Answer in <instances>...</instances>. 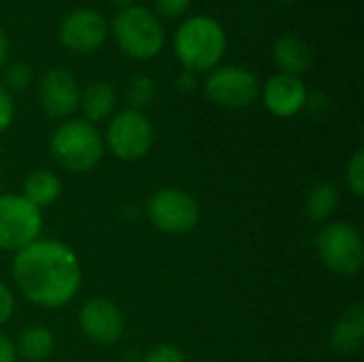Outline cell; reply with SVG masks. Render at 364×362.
I'll list each match as a JSON object with an SVG mask.
<instances>
[{
  "instance_id": "obj_1",
  "label": "cell",
  "mask_w": 364,
  "mask_h": 362,
  "mask_svg": "<svg viewBox=\"0 0 364 362\" xmlns=\"http://www.w3.org/2000/svg\"><path fill=\"white\" fill-rule=\"evenodd\" d=\"M11 273L17 290L36 307L62 309L81 290L83 269L70 245L36 239L13 256Z\"/></svg>"
},
{
  "instance_id": "obj_2",
  "label": "cell",
  "mask_w": 364,
  "mask_h": 362,
  "mask_svg": "<svg viewBox=\"0 0 364 362\" xmlns=\"http://www.w3.org/2000/svg\"><path fill=\"white\" fill-rule=\"evenodd\" d=\"M175 55L186 70H213L226 53V32L222 23L207 15L186 19L175 32Z\"/></svg>"
},
{
  "instance_id": "obj_3",
  "label": "cell",
  "mask_w": 364,
  "mask_h": 362,
  "mask_svg": "<svg viewBox=\"0 0 364 362\" xmlns=\"http://www.w3.org/2000/svg\"><path fill=\"white\" fill-rule=\"evenodd\" d=\"M49 154L62 171L83 175L102 160L105 141L94 124L85 119H66L53 130Z\"/></svg>"
},
{
  "instance_id": "obj_4",
  "label": "cell",
  "mask_w": 364,
  "mask_h": 362,
  "mask_svg": "<svg viewBox=\"0 0 364 362\" xmlns=\"http://www.w3.org/2000/svg\"><path fill=\"white\" fill-rule=\"evenodd\" d=\"M113 36L119 49L134 60H151L164 47V30L158 15L136 4L115 15Z\"/></svg>"
},
{
  "instance_id": "obj_5",
  "label": "cell",
  "mask_w": 364,
  "mask_h": 362,
  "mask_svg": "<svg viewBox=\"0 0 364 362\" xmlns=\"http://www.w3.org/2000/svg\"><path fill=\"white\" fill-rule=\"evenodd\" d=\"M316 250L326 269L337 275L354 277L364 265L363 237L356 226L331 220L320 226L316 235Z\"/></svg>"
},
{
  "instance_id": "obj_6",
  "label": "cell",
  "mask_w": 364,
  "mask_h": 362,
  "mask_svg": "<svg viewBox=\"0 0 364 362\" xmlns=\"http://www.w3.org/2000/svg\"><path fill=\"white\" fill-rule=\"evenodd\" d=\"M154 137V126L143 111L124 109L111 117L102 141L117 160L136 162L149 154Z\"/></svg>"
},
{
  "instance_id": "obj_7",
  "label": "cell",
  "mask_w": 364,
  "mask_h": 362,
  "mask_svg": "<svg viewBox=\"0 0 364 362\" xmlns=\"http://www.w3.org/2000/svg\"><path fill=\"white\" fill-rule=\"evenodd\" d=\"M147 218L160 233L183 235L196 228L200 222V207L196 198L175 186L160 188L147 201Z\"/></svg>"
},
{
  "instance_id": "obj_8",
  "label": "cell",
  "mask_w": 364,
  "mask_h": 362,
  "mask_svg": "<svg viewBox=\"0 0 364 362\" xmlns=\"http://www.w3.org/2000/svg\"><path fill=\"white\" fill-rule=\"evenodd\" d=\"M43 233V213L21 194H0V252L28 247Z\"/></svg>"
},
{
  "instance_id": "obj_9",
  "label": "cell",
  "mask_w": 364,
  "mask_h": 362,
  "mask_svg": "<svg viewBox=\"0 0 364 362\" xmlns=\"http://www.w3.org/2000/svg\"><path fill=\"white\" fill-rule=\"evenodd\" d=\"M205 96L224 109H245L258 94V77L243 66H215L205 79Z\"/></svg>"
},
{
  "instance_id": "obj_10",
  "label": "cell",
  "mask_w": 364,
  "mask_h": 362,
  "mask_svg": "<svg viewBox=\"0 0 364 362\" xmlns=\"http://www.w3.org/2000/svg\"><path fill=\"white\" fill-rule=\"evenodd\" d=\"M79 326L87 341L96 346H115L126 331L124 316L109 299H90L79 309Z\"/></svg>"
},
{
  "instance_id": "obj_11",
  "label": "cell",
  "mask_w": 364,
  "mask_h": 362,
  "mask_svg": "<svg viewBox=\"0 0 364 362\" xmlns=\"http://www.w3.org/2000/svg\"><path fill=\"white\" fill-rule=\"evenodd\" d=\"M79 85L64 68H49L38 83V102L51 119H70L79 109Z\"/></svg>"
},
{
  "instance_id": "obj_12",
  "label": "cell",
  "mask_w": 364,
  "mask_h": 362,
  "mask_svg": "<svg viewBox=\"0 0 364 362\" xmlns=\"http://www.w3.org/2000/svg\"><path fill=\"white\" fill-rule=\"evenodd\" d=\"M107 19L92 9H77L60 26V41L75 53L96 51L107 41Z\"/></svg>"
},
{
  "instance_id": "obj_13",
  "label": "cell",
  "mask_w": 364,
  "mask_h": 362,
  "mask_svg": "<svg viewBox=\"0 0 364 362\" xmlns=\"http://www.w3.org/2000/svg\"><path fill=\"white\" fill-rule=\"evenodd\" d=\"M262 100L271 115L288 119L299 115L307 107L309 94L301 77L279 73L273 75L262 87Z\"/></svg>"
},
{
  "instance_id": "obj_14",
  "label": "cell",
  "mask_w": 364,
  "mask_h": 362,
  "mask_svg": "<svg viewBox=\"0 0 364 362\" xmlns=\"http://www.w3.org/2000/svg\"><path fill=\"white\" fill-rule=\"evenodd\" d=\"M364 339V307L363 303L352 305L350 309H346L341 314V318L337 320L333 333H331V346L343 354V356H352L356 352L363 350Z\"/></svg>"
},
{
  "instance_id": "obj_15",
  "label": "cell",
  "mask_w": 364,
  "mask_h": 362,
  "mask_svg": "<svg viewBox=\"0 0 364 362\" xmlns=\"http://www.w3.org/2000/svg\"><path fill=\"white\" fill-rule=\"evenodd\" d=\"M273 60L282 68L284 75L301 77L303 73H307L311 68L314 51L307 45V41H303L301 36L286 34V36L275 41V45H273Z\"/></svg>"
},
{
  "instance_id": "obj_16",
  "label": "cell",
  "mask_w": 364,
  "mask_h": 362,
  "mask_svg": "<svg viewBox=\"0 0 364 362\" xmlns=\"http://www.w3.org/2000/svg\"><path fill=\"white\" fill-rule=\"evenodd\" d=\"M117 105V92L107 81H92L79 94V107L85 115V122L96 124L107 119Z\"/></svg>"
},
{
  "instance_id": "obj_17",
  "label": "cell",
  "mask_w": 364,
  "mask_h": 362,
  "mask_svg": "<svg viewBox=\"0 0 364 362\" xmlns=\"http://www.w3.org/2000/svg\"><path fill=\"white\" fill-rule=\"evenodd\" d=\"M62 194V179L51 169H34L23 179V192L21 196L32 203L36 209H45L53 205Z\"/></svg>"
},
{
  "instance_id": "obj_18",
  "label": "cell",
  "mask_w": 364,
  "mask_h": 362,
  "mask_svg": "<svg viewBox=\"0 0 364 362\" xmlns=\"http://www.w3.org/2000/svg\"><path fill=\"white\" fill-rule=\"evenodd\" d=\"M55 352V335L51 329L41 324H30L23 329L15 341L17 358L26 362H45Z\"/></svg>"
},
{
  "instance_id": "obj_19",
  "label": "cell",
  "mask_w": 364,
  "mask_h": 362,
  "mask_svg": "<svg viewBox=\"0 0 364 362\" xmlns=\"http://www.w3.org/2000/svg\"><path fill=\"white\" fill-rule=\"evenodd\" d=\"M341 196L333 181H318L305 198V215L311 224H326L339 211Z\"/></svg>"
},
{
  "instance_id": "obj_20",
  "label": "cell",
  "mask_w": 364,
  "mask_h": 362,
  "mask_svg": "<svg viewBox=\"0 0 364 362\" xmlns=\"http://www.w3.org/2000/svg\"><path fill=\"white\" fill-rule=\"evenodd\" d=\"M158 94V85L149 75H134L128 85H126V98L130 102V109L134 111H143L147 109Z\"/></svg>"
},
{
  "instance_id": "obj_21",
  "label": "cell",
  "mask_w": 364,
  "mask_h": 362,
  "mask_svg": "<svg viewBox=\"0 0 364 362\" xmlns=\"http://www.w3.org/2000/svg\"><path fill=\"white\" fill-rule=\"evenodd\" d=\"M346 183L350 192L358 198L364 196V149H358L346 169Z\"/></svg>"
},
{
  "instance_id": "obj_22",
  "label": "cell",
  "mask_w": 364,
  "mask_h": 362,
  "mask_svg": "<svg viewBox=\"0 0 364 362\" xmlns=\"http://www.w3.org/2000/svg\"><path fill=\"white\" fill-rule=\"evenodd\" d=\"M32 83V68L26 62H13L11 66H6L4 73V87L13 90V92H21Z\"/></svg>"
},
{
  "instance_id": "obj_23",
  "label": "cell",
  "mask_w": 364,
  "mask_h": 362,
  "mask_svg": "<svg viewBox=\"0 0 364 362\" xmlns=\"http://www.w3.org/2000/svg\"><path fill=\"white\" fill-rule=\"evenodd\" d=\"M141 362H188V358L179 348L171 344H158L149 352L143 354Z\"/></svg>"
},
{
  "instance_id": "obj_24",
  "label": "cell",
  "mask_w": 364,
  "mask_h": 362,
  "mask_svg": "<svg viewBox=\"0 0 364 362\" xmlns=\"http://www.w3.org/2000/svg\"><path fill=\"white\" fill-rule=\"evenodd\" d=\"M15 117V105H13V96L11 92L0 83V134H4Z\"/></svg>"
},
{
  "instance_id": "obj_25",
  "label": "cell",
  "mask_w": 364,
  "mask_h": 362,
  "mask_svg": "<svg viewBox=\"0 0 364 362\" xmlns=\"http://www.w3.org/2000/svg\"><path fill=\"white\" fill-rule=\"evenodd\" d=\"M192 0H154L158 15L162 17H181L190 9Z\"/></svg>"
},
{
  "instance_id": "obj_26",
  "label": "cell",
  "mask_w": 364,
  "mask_h": 362,
  "mask_svg": "<svg viewBox=\"0 0 364 362\" xmlns=\"http://www.w3.org/2000/svg\"><path fill=\"white\" fill-rule=\"evenodd\" d=\"M15 314V297L11 292V288L0 282V326H4Z\"/></svg>"
},
{
  "instance_id": "obj_27",
  "label": "cell",
  "mask_w": 364,
  "mask_h": 362,
  "mask_svg": "<svg viewBox=\"0 0 364 362\" xmlns=\"http://www.w3.org/2000/svg\"><path fill=\"white\" fill-rule=\"evenodd\" d=\"M196 87H198V77H196V73H192V70H183V73L177 77V90H179V92H183V94H192Z\"/></svg>"
},
{
  "instance_id": "obj_28",
  "label": "cell",
  "mask_w": 364,
  "mask_h": 362,
  "mask_svg": "<svg viewBox=\"0 0 364 362\" xmlns=\"http://www.w3.org/2000/svg\"><path fill=\"white\" fill-rule=\"evenodd\" d=\"M0 362H17V354H15V344L0 333Z\"/></svg>"
},
{
  "instance_id": "obj_29",
  "label": "cell",
  "mask_w": 364,
  "mask_h": 362,
  "mask_svg": "<svg viewBox=\"0 0 364 362\" xmlns=\"http://www.w3.org/2000/svg\"><path fill=\"white\" fill-rule=\"evenodd\" d=\"M6 58H9V38H6V34L0 30V70H2L4 64H6Z\"/></svg>"
},
{
  "instance_id": "obj_30",
  "label": "cell",
  "mask_w": 364,
  "mask_h": 362,
  "mask_svg": "<svg viewBox=\"0 0 364 362\" xmlns=\"http://www.w3.org/2000/svg\"><path fill=\"white\" fill-rule=\"evenodd\" d=\"M111 2H115V4H119V6H124V9H126V6H132L136 0H111Z\"/></svg>"
},
{
  "instance_id": "obj_31",
  "label": "cell",
  "mask_w": 364,
  "mask_h": 362,
  "mask_svg": "<svg viewBox=\"0 0 364 362\" xmlns=\"http://www.w3.org/2000/svg\"><path fill=\"white\" fill-rule=\"evenodd\" d=\"M0 186H2V169H0Z\"/></svg>"
},
{
  "instance_id": "obj_32",
  "label": "cell",
  "mask_w": 364,
  "mask_h": 362,
  "mask_svg": "<svg viewBox=\"0 0 364 362\" xmlns=\"http://www.w3.org/2000/svg\"><path fill=\"white\" fill-rule=\"evenodd\" d=\"M277 2H292V0H277Z\"/></svg>"
}]
</instances>
